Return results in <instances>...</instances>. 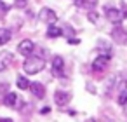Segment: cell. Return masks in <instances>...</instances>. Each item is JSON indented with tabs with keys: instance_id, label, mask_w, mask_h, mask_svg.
<instances>
[{
	"instance_id": "cell-1",
	"label": "cell",
	"mask_w": 127,
	"mask_h": 122,
	"mask_svg": "<svg viewBox=\"0 0 127 122\" xmlns=\"http://www.w3.org/2000/svg\"><path fill=\"white\" fill-rule=\"evenodd\" d=\"M23 68H25V72L28 73V75H37V73H40L44 68H45V61H44V58H40V56H28L26 58V61L23 63Z\"/></svg>"
},
{
	"instance_id": "cell-2",
	"label": "cell",
	"mask_w": 127,
	"mask_h": 122,
	"mask_svg": "<svg viewBox=\"0 0 127 122\" xmlns=\"http://www.w3.org/2000/svg\"><path fill=\"white\" fill-rule=\"evenodd\" d=\"M104 16H106V19H108L110 23H113V25H120V23L125 19L124 9H118V7L110 5V4L104 7Z\"/></svg>"
},
{
	"instance_id": "cell-3",
	"label": "cell",
	"mask_w": 127,
	"mask_h": 122,
	"mask_svg": "<svg viewBox=\"0 0 127 122\" xmlns=\"http://www.w3.org/2000/svg\"><path fill=\"white\" fill-rule=\"evenodd\" d=\"M111 39L118 45H127V30L122 28L120 25H115V28L111 30Z\"/></svg>"
},
{
	"instance_id": "cell-4",
	"label": "cell",
	"mask_w": 127,
	"mask_h": 122,
	"mask_svg": "<svg viewBox=\"0 0 127 122\" xmlns=\"http://www.w3.org/2000/svg\"><path fill=\"white\" fill-rule=\"evenodd\" d=\"M38 19H40L42 23L52 25V23L58 21V14H56L52 9H49V7H44V9H40V12H38Z\"/></svg>"
},
{
	"instance_id": "cell-5",
	"label": "cell",
	"mask_w": 127,
	"mask_h": 122,
	"mask_svg": "<svg viewBox=\"0 0 127 122\" xmlns=\"http://www.w3.org/2000/svg\"><path fill=\"white\" fill-rule=\"evenodd\" d=\"M108 63H110V52L101 54V56H97V58L92 61V70H94V72H103V70L108 66Z\"/></svg>"
},
{
	"instance_id": "cell-6",
	"label": "cell",
	"mask_w": 127,
	"mask_h": 122,
	"mask_svg": "<svg viewBox=\"0 0 127 122\" xmlns=\"http://www.w3.org/2000/svg\"><path fill=\"white\" fill-rule=\"evenodd\" d=\"M33 51H35V44H33L30 39H25V40H21V42L18 44V52L23 54V56H30Z\"/></svg>"
},
{
	"instance_id": "cell-7",
	"label": "cell",
	"mask_w": 127,
	"mask_h": 122,
	"mask_svg": "<svg viewBox=\"0 0 127 122\" xmlns=\"http://www.w3.org/2000/svg\"><path fill=\"white\" fill-rule=\"evenodd\" d=\"M4 103H5L7 106H11V108H19V106L23 105L21 98H19L18 94H14V92H7V96L4 98Z\"/></svg>"
},
{
	"instance_id": "cell-8",
	"label": "cell",
	"mask_w": 127,
	"mask_h": 122,
	"mask_svg": "<svg viewBox=\"0 0 127 122\" xmlns=\"http://www.w3.org/2000/svg\"><path fill=\"white\" fill-rule=\"evenodd\" d=\"M70 99H71L70 92H64V91H56V92H54V101H56L58 106H64V105H68Z\"/></svg>"
},
{
	"instance_id": "cell-9",
	"label": "cell",
	"mask_w": 127,
	"mask_h": 122,
	"mask_svg": "<svg viewBox=\"0 0 127 122\" xmlns=\"http://www.w3.org/2000/svg\"><path fill=\"white\" fill-rule=\"evenodd\" d=\"M11 63H12V54L9 51H2L0 52V72L7 70L11 66Z\"/></svg>"
},
{
	"instance_id": "cell-10",
	"label": "cell",
	"mask_w": 127,
	"mask_h": 122,
	"mask_svg": "<svg viewBox=\"0 0 127 122\" xmlns=\"http://www.w3.org/2000/svg\"><path fill=\"white\" fill-rule=\"evenodd\" d=\"M63 70H64V61H63V58H61V56H54V59H52V73H54L56 77H59V75H63Z\"/></svg>"
},
{
	"instance_id": "cell-11",
	"label": "cell",
	"mask_w": 127,
	"mask_h": 122,
	"mask_svg": "<svg viewBox=\"0 0 127 122\" xmlns=\"http://www.w3.org/2000/svg\"><path fill=\"white\" fill-rule=\"evenodd\" d=\"M32 87H28V89H32V94L35 96V98H38V99H42L44 96H45V87L40 84V82H33V84H30Z\"/></svg>"
},
{
	"instance_id": "cell-12",
	"label": "cell",
	"mask_w": 127,
	"mask_h": 122,
	"mask_svg": "<svg viewBox=\"0 0 127 122\" xmlns=\"http://www.w3.org/2000/svg\"><path fill=\"white\" fill-rule=\"evenodd\" d=\"M61 35H63V28L56 26V23L49 25V28H47V37L49 39H56V37H61Z\"/></svg>"
},
{
	"instance_id": "cell-13",
	"label": "cell",
	"mask_w": 127,
	"mask_h": 122,
	"mask_svg": "<svg viewBox=\"0 0 127 122\" xmlns=\"http://www.w3.org/2000/svg\"><path fill=\"white\" fill-rule=\"evenodd\" d=\"M11 37H12V33H11L9 28H0V45L7 44L11 40Z\"/></svg>"
},
{
	"instance_id": "cell-14",
	"label": "cell",
	"mask_w": 127,
	"mask_h": 122,
	"mask_svg": "<svg viewBox=\"0 0 127 122\" xmlns=\"http://www.w3.org/2000/svg\"><path fill=\"white\" fill-rule=\"evenodd\" d=\"M75 2V5L77 7H82V9H91V7H94L96 5V0H73Z\"/></svg>"
},
{
	"instance_id": "cell-15",
	"label": "cell",
	"mask_w": 127,
	"mask_h": 122,
	"mask_svg": "<svg viewBox=\"0 0 127 122\" xmlns=\"http://www.w3.org/2000/svg\"><path fill=\"white\" fill-rule=\"evenodd\" d=\"M16 84H18V87H19V89H23V91H26V89L30 87V82H28V79H26V77H23V75H19V77H18Z\"/></svg>"
},
{
	"instance_id": "cell-16",
	"label": "cell",
	"mask_w": 127,
	"mask_h": 122,
	"mask_svg": "<svg viewBox=\"0 0 127 122\" xmlns=\"http://www.w3.org/2000/svg\"><path fill=\"white\" fill-rule=\"evenodd\" d=\"M9 9H11V5H9V4H5V2H2V0H0V16L7 14V12H9Z\"/></svg>"
},
{
	"instance_id": "cell-17",
	"label": "cell",
	"mask_w": 127,
	"mask_h": 122,
	"mask_svg": "<svg viewBox=\"0 0 127 122\" xmlns=\"http://www.w3.org/2000/svg\"><path fill=\"white\" fill-rule=\"evenodd\" d=\"M125 103H127V89H125V91H122V92L118 94V105H122V106H124Z\"/></svg>"
},
{
	"instance_id": "cell-18",
	"label": "cell",
	"mask_w": 127,
	"mask_h": 122,
	"mask_svg": "<svg viewBox=\"0 0 127 122\" xmlns=\"http://www.w3.org/2000/svg\"><path fill=\"white\" fill-rule=\"evenodd\" d=\"M28 5V0H14V7L18 9H25Z\"/></svg>"
},
{
	"instance_id": "cell-19",
	"label": "cell",
	"mask_w": 127,
	"mask_h": 122,
	"mask_svg": "<svg viewBox=\"0 0 127 122\" xmlns=\"http://www.w3.org/2000/svg\"><path fill=\"white\" fill-rule=\"evenodd\" d=\"M89 18H91V21H92V23H96V21H97V14H96V12H91V14H89Z\"/></svg>"
},
{
	"instance_id": "cell-20",
	"label": "cell",
	"mask_w": 127,
	"mask_h": 122,
	"mask_svg": "<svg viewBox=\"0 0 127 122\" xmlns=\"http://www.w3.org/2000/svg\"><path fill=\"white\" fill-rule=\"evenodd\" d=\"M49 110H51V108H49V106H45V108H42V113L45 115V113H49Z\"/></svg>"
},
{
	"instance_id": "cell-21",
	"label": "cell",
	"mask_w": 127,
	"mask_h": 122,
	"mask_svg": "<svg viewBox=\"0 0 127 122\" xmlns=\"http://www.w3.org/2000/svg\"><path fill=\"white\" fill-rule=\"evenodd\" d=\"M0 122H14L12 119H0Z\"/></svg>"
},
{
	"instance_id": "cell-22",
	"label": "cell",
	"mask_w": 127,
	"mask_h": 122,
	"mask_svg": "<svg viewBox=\"0 0 127 122\" xmlns=\"http://www.w3.org/2000/svg\"><path fill=\"white\" fill-rule=\"evenodd\" d=\"M124 16H125V19H127V7H124Z\"/></svg>"
},
{
	"instance_id": "cell-23",
	"label": "cell",
	"mask_w": 127,
	"mask_h": 122,
	"mask_svg": "<svg viewBox=\"0 0 127 122\" xmlns=\"http://www.w3.org/2000/svg\"><path fill=\"white\" fill-rule=\"evenodd\" d=\"M124 112H125V115H127V103L124 105Z\"/></svg>"
},
{
	"instance_id": "cell-24",
	"label": "cell",
	"mask_w": 127,
	"mask_h": 122,
	"mask_svg": "<svg viewBox=\"0 0 127 122\" xmlns=\"http://www.w3.org/2000/svg\"><path fill=\"white\" fill-rule=\"evenodd\" d=\"M85 122H96V120H94V119H87Z\"/></svg>"
}]
</instances>
